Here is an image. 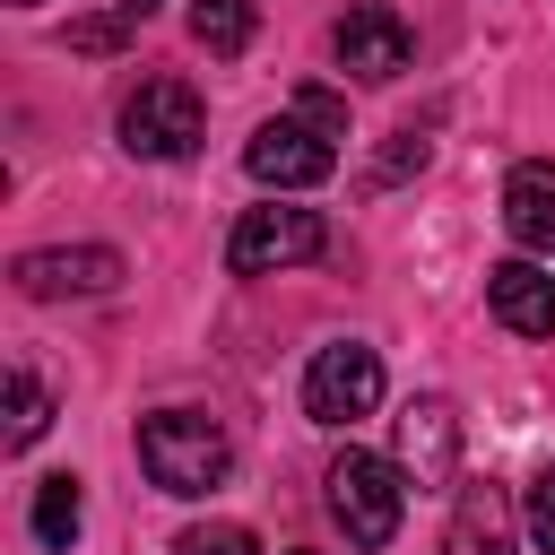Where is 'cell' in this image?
<instances>
[{"mask_svg":"<svg viewBox=\"0 0 555 555\" xmlns=\"http://www.w3.org/2000/svg\"><path fill=\"white\" fill-rule=\"evenodd\" d=\"M139 468L156 494H208V486H225L234 442L199 408H156V416H139Z\"/></svg>","mask_w":555,"mask_h":555,"instance_id":"6da1fadb","label":"cell"},{"mask_svg":"<svg viewBox=\"0 0 555 555\" xmlns=\"http://www.w3.org/2000/svg\"><path fill=\"white\" fill-rule=\"evenodd\" d=\"M321 486H330V520L347 529V546H390V538H399V512H408L399 460H382V451H338Z\"/></svg>","mask_w":555,"mask_h":555,"instance_id":"7a4b0ae2","label":"cell"},{"mask_svg":"<svg viewBox=\"0 0 555 555\" xmlns=\"http://www.w3.org/2000/svg\"><path fill=\"white\" fill-rule=\"evenodd\" d=\"M321 251H330L321 208H286V199L243 208V217H234V234H225V269H234V278H278V269L321 260Z\"/></svg>","mask_w":555,"mask_h":555,"instance_id":"3957f363","label":"cell"},{"mask_svg":"<svg viewBox=\"0 0 555 555\" xmlns=\"http://www.w3.org/2000/svg\"><path fill=\"white\" fill-rule=\"evenodd\" d=\"M199 130H208V113H199L191 78H139V95L121 104V147H130V156L173 165V156L199 147Z\"/></svg>","mask_w":555,"mask_h":555,"instance_id":"277c9868","label":"cell"},{"mask_svg":"<svg viewBox=\"0 0 555 555\" xmlns=\"http://www.w3.org/2000/svg\"><path fill=\"white\" fill-rule=\"evenodd\" d=\"M382 408V356L364 338H330L312 364H304V416L312 425H356Z\"/></svg>","mask_w":555,"mask_h":555,"instance_id":"5b68a950","label":"cell"},{"mask_svg":"<svg viewBox=\"0 0 555 555\" xmlns=\"http://www.w3.org/2000/svg\"><path fill=\"white\" fill-rule=\"evenodd\" d=\"M243 173H251L260 191H312V182H330V173H338V147L286 113V121H260V130H251Z\"/></svg>","mask_w":555,"mask_h":555,"instance_id":"8992f818","label":"cell"},{"mask_svg":"<svg viewBox=\"0 0 555 555\" xmlns=\"http://www.w3.org/2000/svg\"><path fill=\"white\" fill-rule=\"evenodd\" d=\"M399 477L416 486V494H442L451 486V468H460V408L442 399V390H425V399H408L399 408Z\"/></svg>","mask_w":555,"mask_h":555,"instance_id":"52a82bcc","label":"cell"},{"mask_svg":"<svg viewBox=\"0 0 555 555\" xmlns=\"http://www.w3.org/2000/svg\"><path fill=\"white\" fill-rule=\"evenodd\" d=\"M330 52H338V69L347 78H399L408 61H416V35H408V17L399 9H382V0H364V9H347L338 26H330Z\"/></svg>","mask_w":555,"mask_h":555,"instance_id":"ba28073f","label":"cell"},{"mask_svg":"<svg viewBox=\"0 0 555 555\" xmlns=\"http://www.w3.org/2000/svg\"><path fill=\"white\" fill-rule=\"evenodd\" d=\"M17 295L35 304H61V295H113L121 286V251L113 243H78V251H17L9 260Z\"/></svg>","mask_w":555,"mask_h":555,"instance_id":"9c48e42d","label":"cell"},{"mask_svg":"<svg viewBox=\"0 0 555 555\" xmlns=\"http://www.w3.org/2000/svg\"><path fill=\"white\" fill-rule=\"evenodd\" d=\"M442 555H520V503H512V486L468 477V486H460V503H451Z\"/></svg>","mask_w":555,"mask_h":555,"instance_id":"30bf717a","label":"cell"},{"mask_svg":"<svg viewBox=\"0 0 555 555\" xmlns=\"http://www.w3.org/2000/svg\"><path fill=\"white\" fill-rule=\"evenodd\" d=\"M486 312L512 338H555V278L538 260H494L486 269Z\"/></svg>","mask_w":555,"mask_h":555,"instance_id":"8fae6325","label":"cell"},{"mask_svg":"<svg viewBox=\"0 0 555 555\" xmlns=\"http://www.w3.org/2000/svg\"><path fill=\"white\" fill-rule=\"evenodd\" d=\"M503 225L520 251H555V156H520L503 173Z\"/></svg>","mask_w":555,"mask_h":555,"instance_id":"7c38bea8","label":"cell"},{"mask_svg":"<svg viewBox=\"0 0 555 555\" xmlns=\"http://www.w3.org/2000/svg\"><path fill=\"white\" fill-rule=\"evenodd\" d=\"M251 35H260V9H251V0H191V43H199V52L234 61Z\"/></svg>","mask_w":555,"mask_h":555,"instance_id":"4fadbf2b","label":"cell"},{"mask_svg":"<svg viewBox=\"0 0 555 555\" xmlns=\"http://www.w3.org/2000/svg\"><path fill=\"white\" fill-rule=\"evenodd\" d=\"M26 520H35V538H43V546H69V538H78V520H87V494H78V477H69V468H61V477H43Z\"/></svg>","mask_w":555,"mask_h":555,"instance_id":"5bb4252c","label":"cell"},{"mask_svg":"<svg viewBox=\"0 0 555 555\" xmlns=\"http://www.w3.org/2000/svg\"><path fill=\"white\" fill-rule=\"evenodd\" d=\"M43 425H52V399H43V382L26 373V364H9V451H35L43 442Z\"/></svg>","mask_w":555,"mask_h":555,"instance_id":"9a60e30c","label":"cell"},{"mask_svg":"<svg viewBox=\"0 0 555 555\" xmlns=\"http://www.w3.org/2000/svg\"><path fill=\"white\" fill-rule=\"evenodd\" d=\"M173 555H260V538H251L243 520H191V529L173 538Z\"/></svg>","mask_w":555,"mask_h":555,"instance_id":"2e32d148","label":"cell"},{"mask_svg":"<svg viewBox=\"0 0 555 555\" xmlns=\"http://www.w3.org/2000/svg\"><path fill=\"white\" fill-rule=\"evenodd\" d=\"M520 529H529V546H538V555H555V468H538V477H529Z\"/></svg>","mask_w":555,"mask_h":555,"instance_id":"e0dca14e","label":"cell"},{"mask_svg":"<svg viewBox=\"0 0 555 555\" xmlns=\"http://www.w3.org/2000/svg\"><path fill=\"white\" fill-rule=\"evenodd\" d=\"M295 121L321 130V139H347V104H338L330 87H295Z\"/></svg>","mask_w":555,"mask_h":555,"instance_id":"ac0fdd59","label":"cell"},{"mask_svg":"<svg viewBox=\"0 0 555 555\" xmlns=\"http://www.w3.org/2000/svg\"><path fill=\"white\" fill-rule=\"evenodd\" d=\"M121 35H130V17H113V9H104V17H78V26H69V52H113Z\"/></svg>","mask_w":555,"mask_h":555,"instance_id":"d6986e66","label":"cell"},{"mask_svg":"<svg viewBox=\"0 0 555 555\" xmlns=\"http://www.w3.org/2000/svg\"><path fill=\"white\" fill-rule=\"evenodd\" d=\"M416 165H425V139H416V130H399V139H390V156H382V173H373V182H399V173H416Z\"/></svg>","mask_w":555,"mask_h":555,"instance_id":"ffe728a7","label":"cell"},{"mask_svg":"<svg viewBox=\"0 0 555 555\" xmlns=\"http://www.w3.org/2000/svg\"><path fill=\"white\" fill-rule=\"evenodd\" d=\"M104 9H113V17H130V26H147V17L165 9V0H104Z\"/></svg>","mask_w":555,"mask_h":555,"instance_id":"44dd1931","label":"cell"},{"mask_svg":"<svg viewBox=\"0 0 555 555\" xmlns=\"http://www.w3.org/2000/svg\"><path fill=\"white\" fill-rule=\"evenodd\" d=\"M17 9H35V0H17Z\"/></svg>","mask_w":555,"mask_h":555,"instance_id":"7402d4cb","label":"cell"}]
</instances>
